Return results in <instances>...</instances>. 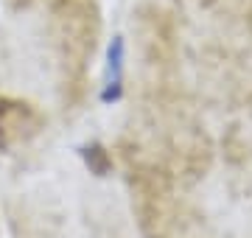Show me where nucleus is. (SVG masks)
<instances>
[{
    "label": "nucleus",
    "mask_w": 252,
    "mask_h": 238,
    "mask_svg": "<svg viewBox=\"0 0 252 238\" xmlns=\"http://www.w3.org/2000/svg\"><path fill=\"white\" fill-rule=\"evenodd\" d=\"M36 129H39V115L31 110V104L0 98V143L3 146L34 135Z\"/></svg>",
    "instance_id": "f257e3e1"
},
{
    "label": "nucleus",
    "mask_w": 252,
    "mask_h": 238,
    "mask_svg": "<svg viewBox=\"0 0 252 238\" xmlns=\"http://www.w3.org/2000/svg\"><path fill=\"white\" fill-rule=\"evenodd\" d=\"M81 157H84V163L90 165V171L93 174H98L104 177L109 171V154L104 151V146H98V143H93V146H84L81 149Z\"/></svg>",
    "instance_id": "f03ea898"
}]
</instances>
